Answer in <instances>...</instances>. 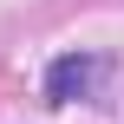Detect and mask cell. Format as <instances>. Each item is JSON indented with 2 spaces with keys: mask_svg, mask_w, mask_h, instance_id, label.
<instances>
[{
  "mask_svg": "<svg viewBox=\"0 0 124 124\" xmlns=\"http://www.w3.org/2000/svg\"><path fill=\"white\" fill-rule=\"evenodd\" d=\"M105 72H111V65H105L98 52H59V59L46 65V105H78V98H92Z\"/></svg>",
  "mask_w": 124,
  "mask_h": 124,
  "instance_id": "6da1fadb",
  "label": "cell"
}]
</instances>
